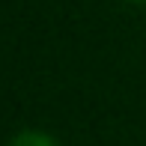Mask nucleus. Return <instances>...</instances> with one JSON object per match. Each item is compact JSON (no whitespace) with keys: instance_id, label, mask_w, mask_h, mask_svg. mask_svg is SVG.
Here are the masks:
<instances>
[{"instance_id":"obj_1","label":"nucleus","mask_w":146,"mask_h":146,"mask_svg":"<svg viewBox=\"0 0 146 146\" xmlns=\"http://www.w3.org/2000/svg\"><path fill=\"white\" fill-rule=\"evenodd\" d=\"M9 146H57V143L45 131H21V134H15L9 140Z\"/></svg>"},{"instance_id":"obj_2","label":"nucleus","mask_w":146,"mask_h":146,"mask_svg":"<svg viewBox=\"0 0 146 146\" xmlns=\"http://www.w3.org/2000/svg\"><path fill=\"white\" fill-rule=\"evenodd\" d=\"M137 3H146V0H137Z\"/></svg>"}]
</instances>
